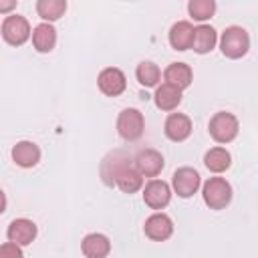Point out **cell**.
I'll use <instances>...</instances> for the list:
<instances>
[{"label": "cell", "mask_w": 258, "mask_h": 258, "mask_svg": "<svg viewBox=\"0 0 258 258\" xmlns=\"http://www.w3.org/2000/svg\"><path fill=\"white\" fill-rule=\"evenodd\" d=\"M81 250L87 258H107L111 252V240L105 234L93 232V234H87L83 238Z\"/></svg>", "instance_id": "5bb4252c"}, {"label": "cell", "mask_w": 258, "mask_h": 258, "mask_svg": "<svg viewBox=\"0 0 258 258\" xmlns=\"http://www.w3.org/2000/svg\"><path fill=\"white\" fill-rule=\"evenodd\" d=\"M171 185H173V191L179 198H191L200 189L202 177L194 167H179V169L173 171Z\"/></svg>", "instance_id": "52a82bcc"}, {"label": "cell", "mask_w": 258, "mask_h": 258, "mask_svg": "<svg viewBox=\"0 0 258 258\" xmlns=\"http://www.w3.org/2000/svg\"><path fill=\"white\" fill-rule=\"evenodd\" d=\"M191 119L183 113H171L167 119H165V125H163V131H165V137L179 143V141H185L189 135H191Z\"/></svg>", "instance_id": "4fadbf2b"}, {"label": "cell", "mask_w": 258, "mask_h": 258, "mask_svg": "<svg viewBox=\"0 0 258 258\" xmlns=\"http://www.w3.org/2000/svg\"><path fill=\"white\" fill-rule=\"evenodd\" d=\"M97 85L101 89L103 95L107 97H119L125 89H127V79H125V73L117 67H107L99 73L97 77Z\"/></svg>", "instance_id": "ba28073f"}, {"label": "cell", "mask_w": 258, "mask_h": 258, "mask_svg": "<svg viewBox=\"0 0 258 258\" xmlns=\"http://www.w3.org/2000/svg\"><path fill=\"white\" fill-rule=\"evenodd\" d=\"M143 202L151 210H163L171 202V187L163 179H151L143 187Z\"/></svg>", "instance_id": "30bf717a"}, {"label": "cell", "mask_w": 258, "mask_h": 258, "mask_svg": "<svg viewBox=\"0 0 258 258\" xmlns=\"http://www.w3.org/2000/svg\"><path fill=\"white\" fill-rule=\"evenodd\" d=\"M202 196L210 210H224L232 202V185L224 177H210L202 187Z\"/></svg>", "instance_id": "277c9868"}, {"label": "cell", "mask_w": 258, "mask_h": 258, "mask_svg": "<svg viewBox=\"0 0 258 258\" xmlns=\"http://www.w3.org/2000/svg\"><path fill=\"white\" fill-rule=\"evenodd\" d=\"M36 12L44 22H54L67 12V2L64 0H38Z\"/></svg>", "instance_id": "7402d4cb"}, {"label": "cell", "mask_w": 258, "mask_h": 258, "mask_svg": "<svg viewBox=\"0 0 258 258\" xmlns=\"http://www.w3.org/2000/svg\"><path fill=\"white\" fill-rule=\"evenodd\" d=\"M208 131H210V135H212L214 141H218V143H230V141L236 139V135L240 131L238 117L234 113H230V111H218L210 119Z\"/></svg>", "instance_id": "3957f363"}, {"label": "cell", "mask_w": 258, "mask_h": 258, "mask_svg": "<svg viewBox=\"0 0 258 258\" xmlns=\"http://www.w3.org/2000/svg\"><path fill=\"white\" fill-rule=\"evenodd\" d=\"M153 101H155V107L161 109V111H173L179 107L181 103V91L163 83L155 89V95H153Z\"/></svg>", "instance_id": "d6986e66"}, {"label": "cell", "mask_w": 258, "mask_h": 258, "mask_svg": "<svg viewBox=\"0 0 258 258\" xmlns=\"http://www.w3.org/2000/svg\"><path fill=\"white\" fill-rule=\"evenodd\" d=\"M12 159L18 167H34L40 161V147L32 141H18L12 147Z\"/></svg>", "instance_id": "9a60e30c"}, {"label": "cell", "mask_w": 258, "mask_h": 258, "mask_svg": "<svg viewBox=\"0 0 258 258\" xmlns=\"http://www.w3.org/2000/svg\"><path fill=\"white\" fill-rule=\"evenodd\" d=\"M101 175L107 185H117L123 194H135L143 187V175L131 165L129 155L123 151L109 153L101 163Z\"/></svg>", "instance_id": "6da1fadb"}, {"label": "cell", "mask_w": 258, "mask_h": 258, "mask_svg": "<svg viewBox=\"0 0 258 258\" xmlns=\"http://www.w3.org/2000/svg\"><path fill=\"white\" fill-rule=\"evenodd\" d=\"M143 129H145V119H143V113L139 109H123L117 117V133L121 139L125 141H137L141 135H143Z\"/></svg>", "instance_id": "5b68a950"}, {"label": "cell", "mask_w": 258, "mask_h": 258, "mask_svg": "<svg viewBox=\"0 0 258 258\" xmlns=\"http://www.w3.org/2000/svg\"><path fill=\"white\" fill-rule=\"evenodd\" d=\"M56 44V30L50 22H40L32 30V46L38 52H50Z\"/></svg>", "instance_id": "ac0fdd59"}, {"label": "cell", "mask_w": 258, "mask_h": 258, "mask_svg": "<svg viewBox=\"0 0 258 258\" xmlns=\"http://www.w3.org/2000/svg\"><path fill=\"white\" fill-rule=\"evenodd\" d=\"M187 12L194 20L198 22H204V20H210L216 12V2L214 0H189L187 4Z\"/></svg>", "instance_id": "cb8c5ba5"}, {"label": "cell", "mask_w": 258, "mask_h": 258, "mask_svg": "<svg viewBox=\"0 0 258 258\" xmlns=\"http://www.w3.org/2000/svg\"><path fill=\"white\" fill-rule=\"evenodd\" d=\"M204 165L214 173H222L232 165V155L224 147H212L204 155Z\"/></svg>", "instance_id": "44dd1931"}, {"label": "cell", "mask_w": 258, "mask_h": 258, "mask_svg": "<svg viewBox=\"0 0 258 258\" xmlns=\"http://www.w3.org/2000/svg\"><path fill=\"white\" fill-rule=\"evenodd\" d=\"M36 234H38V228H36V224H34L32 220H28V218H16V220H12V222L8 224V230H6L8 242H14V244H18V246H28V244H32L34 238H36Z\"/></svg>", "instance_id": "8fae6325"}, {"label": "cell", "mask_w": 258, "mask_h": 258, "mask_svg": "<svg viewBox=\"0 0 258 258\" xmlns=\"http://www.w3.org/2000/svg\"><path fill=\"white\" fill-rule=\"evenodd\" d=\"M0 258H24V254H22V250H20L18 244H14V242H4V244L0 246Z\"/></svg>", "instance_id": "d4e9b609"}, {"label": "cell", "mask_w": 258, "mask_h": 258, "mask_svg": "<svg viewBox=\"0 0 258 258\" xmlns=\"http://www.w3.org/2000/svg\"><path fill=\"white\" fill-rule=\"evenodd\" d=\"M137 171L143 175V177H157L165 165L163 161V155L157 151V149H151V147H145L141 151H137L135 159H133Z\"/></svg>", "instance_id": "9c48e42d"}, {"label": "cell", "mask_w": 258, "mask_h": 258, "mask_svg": "<svg viewBox=\"0 0 258 258\" xmlns=\"http://www.w3.org/2000/svg\"><path fill=\"white\" fill-rule=\"evenodd\" d=\"M143 230H145V236L149 240L163 242V240L171 238V234H173V222H171V218L167 214L157 212V214H153V216H149L145 220Z\"/></svg>", "instance_id": "7c38bea8"}, {"label": "cell", "mask_w": 258, "mask_h": 258, "mask_svg": "<svg viewBox=\"0 0 258 258\" xmlns=\"http://www.w3.org/2000/svg\"><path fill=\"white\" fill-rule=\"evenodd\" d=\"M32 30H30V24L24 16H18V14H8L4 20H2V38L12 44V46H20L24 44L28 38H30Z\"/></svg>", "instance_id": "8992f818"}, {"label": "cell", "mask_w": 258, "mask_h": 258, "mask_svg": "<svg viewBox=\"0 0 258 258\" xmlns=\"http://www.w3.org/2000/svg\"><path fill=\"white\" fill-rule=\"evenodd\" d=\"M135 77H137L139 85H143V87H157V83L161 79V71L153 60H141L135 69Z\"/></svg>", "instance_id": "603a6c76"}, {"label": "cell", "mask_w": 258, "mask_h": 258, "mask_svg": "<svg viewBox=\"0 0 258 258\" xmlns=\"http://www.w3.org/2000/svg\"><path fill=\"white\" fill-rule=\"evenodd\" d=\"M163 81H165L167 85H171V87L183 91V89H187V87L191 85L194 73H191L189 64H185V62H171V64L163 71Z\"/></svg>", "instance_id": "2e32d148"}, {"label": "cell", "mask_w": 258, "mask_h": 258, "mask_svg": "<svg viewBox=\"0 0 258 258\" xmlns=\"http://www.w3.org/2000/svg\"><path fill=\"white\" fill-rule=\"evenodd\" d=\"M194 42V26L187 20H179L169 28V44L173 50H187Z\"/></svg>", "instance_id": "e0dca14e"}, {"label": "cell", "mask_w": 258, "mask_h": 258, "mask_svg": "<svg viewBox=\"0 0 258 258\" xmlns=\"http://www.w3.org/2000/svg\"><path fill=\"white\" fill-rule=\"evenodd\" d=\"M16 6V2H0V12H8Z\"/></svg>", "instance_id": "484cf974"}, {"label": "cell", "mask_w": 258, "mask_h": 258, "mask_svg": "<svg viewBox=\"0 0 258 258\" xmlns=\"http://www.w3.org/2000/svg\"><path fill=\"white\" fill-rule=\"evenodd\" d=\"M222 54L228 58H242L250 50V36L242 26H228L220 38Z\"/></svg>", "instance_id": "7a4b0ae2"}, {"label": "cell", "mask_w": 258, "mask_h": 258, "mask_svg": "<svg viewBox=\"0 0 258 258\" xmlns=\"http://www.w3.org/2000/svg\"><path fill=\"white\" fill-rule=\"evenodd\" d=\"M218 42V32L208 26V24H200L194 28V42H191V48L198 52V54H206L210 50H214Z\"/></svg>", "instance_id": "ffe728a7"}]
</instances>
